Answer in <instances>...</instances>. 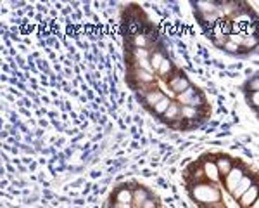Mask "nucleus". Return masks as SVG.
I'll use <instances>...</instances> for the list:
<instances>
[{
    "label": "nucleus",
    "instance_id": "nucleus-1",
    "mask_svg": "<svg viewBox=\"0 0 259 208\" xmlns=\"http://www.w3.org/2000/svg\"><path fill=\"white\" fill-rule=\"evenodd\" d=\"M190 194H192V198L197 203H200L202 206H209V205H214V203L221 201L220 187L216 184H211V182H207V181L192 186Z\"/></svg>",
    "mask_w": 259,
    "mask_h": 208
},
{
    "label": "nucleus",
    "instance_id": "nucleus-24",
    "mask_svg": "<svg viewBox=\"0 0 259 208\" xmlns=\"http://www.w3.org/2000/svg\"><path fill=\"white\" fill-rule=\"evenodd\" d=\"M249 102L252 104L256 110H259V90L257 92H250V95H249Z\"/></svg>",
    "mask_w": 259,
    "mask_h": 208
},
{
    "label": "nucleus",
    "instance_id": "nucleus-23",
    "mask_svg": "<svg viewBox=\"0 0 259 208\" xmlns=\"http://www.w3.org/2000/svg\"><path fill=\"white\" fill-rule=\"evenodd\" d=\"M225 51L227 52H239L240 51V45H237V44H233V42H230V40H227V44H225Z\"/></svg>",
    "mask_w": 259,
    "mask_h": 208
},
{
    "label": "nucleus",
    "instance_id": "nucleus-28",
    "mask_svg": "<svg viewBox=\"0 0 259 208\" xmlns=\"http://www.w3.org/2000/svg\"><path fill=\"white\" fill-rule=\"evenodd\" d=\"M250 208H259V198L256 199V201H254V205H252V206H250Z\"/></svg>",
    "mask_w": 259,
    "mask_h": 208
},
{
    "label": "nucleus",
    "instance_id": "nucleus-9",
    "mask_svg": "<svg viewBox=\"0 0 259 208\" xmlns=\"http://www.w3.org/2000/svg\"><path fill=\"white\" fill-rule=\"evenodd\" d=\"M216 165H218V170H220V176L221 177H227L233 168V161L230 160L228 156H220L216 160Z\"/></svg>",
    "mask_w": 259,
    "mask_h": 208
},
{
    "label": "nucleus",
    "instance_id": "nucleus-2",
    "mask_svg": "<svg viewBox=\"0 0 259 208\" xmlns=\"http://www.w3.org/2000/svg\"><path fill=\"white\" fill-rule=\"evenodd\" d=\"M133 62H135V68L145 70V72L154 73L152 64H150V56L147 49H133Z\"/></svg>",
    "mask_w": 259,
    "mask_h": 208
},
{
    "label": "nucleus",
    "instance_id": "nucleus-26",
    "mask_svg": "<svg viewBox=\"0 0 259 208\" xmlns=\"http://www.w3.org/2000/svg\"><path fill=\"white\" fill-rule=\"evenodd\" d=\"M142 208H157V203L154 201V199H147V201L144 203V205H142Z\"/></svg>",
    "mask_w": 259,
    "mask_h": 208
},
{
    "label": "nucleus",
    "instance_id": "nucleus-7",
    "mask_svg": "<svg viewBox=\"0 0 259 208\" xmlns=\"http://www.w3.org/2000/svg\"><path fill=\"white\" fill-rule=\"evenodd\" d=\"M259 198V184H254L250 189L247 191V193L244 194L240 199H239V205L242 208H250L254 205V201Z\"/></svg>",
    "mask_w": 259,
    "mask_h": 208
},
{
    "label": "nucleus",
    "instance_id": "nucleus-21",
    "mask_svg": "<svg viewBox=\"0 0 259 208\" xmlns=\"http://www.w3.org/2000/svg\"><path fill=\"white\" fill-rule=\"evenodd\" d=\"M259 44V39L256 35H245V40H244V49H254L256 45Z\"/></svg>",
    "mask_w": 259,
    "mask_h": 208
},
{
    "label": "nucleus",
    "instance_id": "nucleus-27",
    "mask_svg": "<svg viewBox=\"0 0 259 208\" xmlns=\"http://www.w3.org/2000/svg\"><path fill=\"white\" fill-rule=\"evenodd\" d=\"M133 205H126V203H114V208H132Z\"/></svg>",
    "mask_w": 259,
    "mask_h": 208
},
{
    "label": "nucleus",
    "instance_id": "nucleus-14",
    "mask_svg": "<svg viewBox=\"0 0 259 208\" xmlns=\"http://www.w3.org/2000/svg\"><path fill=\"white\" fill-rule=\"evenodd\" d=\"M197 92H199L197 89L190 87V89H187L185 92H182L180 95H177V99H178V102H182V104H183V106H190L192 99H194V95L197 94Z\"/></svg>",
    "mask_w": 259,
    "mask_h": 208
},
{
    "label": "nucleus",
    "instance_id": "nucleus-18",
    "mask_svg": "<svg viewBox=\"0 0 259 208\" xmlns=\"http://www.w3.org/2000/svg\"><path fill=\"white\" fill-rule=\"evenodd\" d=\"M162 61H164V57H162L161 52H154L152 56H150V64H152V70L154 72H159Z\"/></svg>",
    "mask_w": 259,
    "mask_h": 208
},
{
    "label": "nucleus",
    "instance_id": "nucleus-16",
    "mask_svg": "<svg viewBox=\"0 0 259 208\" xmlns=\"http://www.w3.org/2000/svg\"><path fill=\"white\" fill-rule=\"evenodd\" d=\"M199 118V110L192 106H182V120H195Z\"/></svg>",
    "mask_w": 259,
    "mask_h": 208
},
{
    "label": "nucleus",
    "instance_id": "nucleus-5",
    "mask_svg": "<svg viewBox=\"0 0 259 208\" xmlns=\"http://www.w3.org/2000/svg\"><path fill=\"white\" fill-rule=\"evenodd\" d=\"M169 83V87H171V90H173L175 94L177 95H180L182 92H185L187 89H190V82L187 80L185 77H183V75H177V77H173L171 78V80L168 82Z\"/></svg>",
    "mask_w": 259,
    "mask_h": 208
},
{
    "label": "nucleus",
    "instance_id": "nucleus-6",
    "mask_svg": "<svg viewBox=\"0 0 259 208\" xmlns=\"http://www.w3.org/2000/svg\"><path fill=\"white\" fill-rule=\"evenodd\" d=\"M252 186H254V179L250 177V176H245V177L242 179V181L239 182V186H237L235 189H233L232 198H233V199H237V201H239V199H240L242 196H244V194L247 193V191H249Z\"/></svg>",
    "mask_w": 259,
    "mask_h": 208
},
{
    "label": "nucleus",
    "instance_id": "nucleus-10",
    "mask_svg": "<svg viewBox=\"0 0 259 208\" xmlns=\"http://www.w3.org/2000/svg\"><path fill=\"white\" fill-rule=\"evenodd\" d=\"M116 203H126V205H133V191L128 187H119L116 193Z\"/></svg>",
    "mask_w": 259,
    "mask_h": 208
},
{
    "label": "nucleus",
    "instance_id": "nucleus-11",
    "mask_svg": "<svg viewBox=\"0 0 259 208\" xmlns=\"http://www.w3.org/2000/svg\"><path fill=\"white\" fill-rule=\"evenodd\" d=\"M147 199H149L147 189H144V187H137V189L133 191V206L135 208H142V205H144Z\"/></svg>",
    "mask_w": 259,
    "mask_h": 208
},
{
    "label": "nucleus",
    "instance_id": "nucleus-17",
    "mask_svg": "<svg viewBox=\"0 0 259 208\" xmlns=\"http://www.w3.org/2000/svg\"><path fill=\"white\" fill-rule=\"evenodd\" d=\"M171 106V101L168 97H162L159 102L154 106V113H157V115H164L166 111H168V108Z\"/></svg>",
    "mask_w": 259,
    "mask_h": 208
},
{
    "label": "nucleus",
    "instance_id": "nucleus-15",
    "mask_svg": "<svg viewBox=\"0 0 259 208\" xmlns=\"http://www.w3.org/2000/svg\"><path fill=\"white\" fill-rule=\"evenodd\" d=\"M133 77H135L140 83H152L154 82V73L145 72V70L135 68V70H133Z\"/></svg>",
    "mask_w": 259,
    "mask_h": 208
},
{
    "label": "nucleus",
    "instance_id": "nucleus-13",
    "mask_svg": "<svg viewBox=\"0 0 259 208\" xmlns=\"http://www.w3.org/2000/svg\"><path fill=\"white\" fill-rule=\"evenodd\" d=\"M164 97V95H162V92L161 90H149L147 94H145V97H144V102L147 104V106H156L157 102L161 101V99Z\"/></svg>",
    "mask_w": 259,
    "mask_h": 208
},
{
    "label": "nucleus",
    "instance_id": "nucleus-19",
    "mask_svg": "<svg viewBox=\"0 0 259 208\" xmlns=\"http://www.w3.org/2000/svg\"><path fill=\"white\" fill-rule=\"evenodd\" d=\"M171 72H173V62L164 57V61H162V64H161V68H159V72H157V73L162 75V77H169Z\"/></svg>",
    "mask_w": 259,
    "mask_h": 208
},
{
    "label": "nucleus",
    "instance_id": "nucleus-3",
    "mask_svg": "<svg viewBox=\"0 0 259 208\" xmlns=\"http://www.w3.org/2000/svg\"><path fill=\"white\" fill-rule=\"evenodd\" d=\"M245 177V172H244V168H242L240 165H237V166H233L232 168V172L228 174L227 177H225V189L228 191L230 194L233 193V189H235L237 186H239V182L242 181V179Z\"/></svg>",
    "mask_w": 259,
    "mask_h": 208
},
{
    "label": "nucleus",
    "instance_id": "nucleus-25",
    "mask_svg": "<svg viewBox=\"0 0 259 208\" xmlns=\"http://www.w3.org/2000/svg\"><path fill=\"white\" fill-rule=\"evenodd\" d=\"M249 89H250V92H257L259 90V77L252 78V80L249 82Z\"/></svg>",
    "mask_w": 259,
    "mask_h": 208
},
{
    "label": "nucleus",
    "instance_id": "nucleus-4",
    "mask_svg": "<svg viewBox=\"0 0 259 208\" xmlns=\"http://www.w3.org/2000/svg\"><path fill=\"white\" fill-rule=\"evenodd\" d=\"M202 170H204V177H206L207 182H211V184H218L220 182V170H218V165H216V161L212 160H204L202 163Z\"/></svg>",
    "mask_w": 259,
    "mask_h": 208
},
{
    "label": "nucleus",
    "instance_id": "nucleus-8",
    "mask_svg": "<svg viewBox=\"0 0 259 208\" xmlns=\"http://www.w3.org/2000/svg\"><path fill=\"white\" fill-rule=\"evenodd\" d=\"M195 7L202 16H211V14H218L220 11V4L218 2H195Z\"/></svg>",
    "mask_w": 259,
    "mask_h": 208
},
{
    "label": "nucleus",
    "instance_id": "nucleus-22",
    "mask_svg": "<svg viewBox=\"0 0 259 208\" xmlns=\"http://www.w3.org/2000/svg\"><path fill=\"white\" fill-rule=\"evenodd\" d=\"M133 44H135V47L137 49H145V45H147V40H145V37L144 35H135L133 37Z\"/></svg>",
    "mask_w": 259,
    "mask_h": 208
},
{
    "label": "nucleus",
    "instance_id": "nucleus-12",
    "mask_svg": "<svg viewBox=\"0 0 259 208\" xmlns=\"http://www.w3.org/2000/svg\"><path fill=\"white\" fill-rule=\"evenodd\" d=\"M164 118L168 120V122H173V120L182 118V106H180L178 102H171L168 111L164 113Z\"/></svg>",
    "mask_w": 259,
    "mask_h": 208
},
{
    "label": "nucleus",
    "instance_id": "nucleus-20",
    "mask_svg": "<svg viewBox=\"0 0 259 208\" xmlns=\"http://www.w3.org/2000/svg\"><path fill=\"white\" fill-rule=\"evenodd\" d=\"M228 40L230 42H233V44H237V45H244V40H245V35L244 33H237V31H232L228 35Z\"/></svg>",
    "mask_w": 259,
    "mask_h": 208
}]
</instances>
